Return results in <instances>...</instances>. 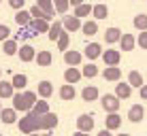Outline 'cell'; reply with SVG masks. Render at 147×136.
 Wrapping results in <instances>:
<instances>
[{
	"label": "cell",
	"mask_w": 147,
	"mask_h": 136,
	"mask_svg": "<svg viewBox=\"0 0 147 136\" xmlns=\"http://www.w3.org/2000/svg\"><path fill=\"white\" fill-rule=\"evenodd\" d=\"M24 4H26V2H24V0H11V2H9V7H11V9H15V11H24Z\"/></svg>",
	"instance_id": "41"
},
{
	"label": "cell",
	"mask_w": 147,
	"mask_h": 136,
	"mask_svg": "<svg viewBox=\"0 0 147 136\" xmlns=\"http://www.w3.org/2000/svg\"><path fill=\"white\" fill-rule=\"evenodd\" d=\"M128 85L130 87H143L145 81H143V74L139 72V70H130V74H128Z\"/></svg>",
	"instance_id": "19"
},
{
	"label": "cell",
	"mask_w": 147,
	"mask_h": 136,
	"mask_svg": "<svg viewBox=\"0 0 147 136\" xmlns=\"http://www.w3.org/2000/svg\"><path fill=\"white\" fill-rule=\"evenodd\" d=\"M96 136H113V134H111V132H109V130H100V132H98V134H96Z\"/></svg>",
	"instance_id": "43"
},
{
	"label": "cell",
	"mask_w": 147,
	"mask_h": 136,
	"mask_svg": "<svg viewBox=\"0 0 147 136\" xmlns=\"http://www.w3.org/2000/svg\"><path fill=\"white\" fill-rule=\"evenodd\" d=\"M143 117H145V109H143V104H132L128 111V119L132 123H139V121H143Z\"/></svg>",
	"instance_id": "11"
},
{
	"label": "cell",
	"mask_w": 147,
	"mask_h": 136,
	"mask_svg": "<svg viewBox=\"0 0 147 136\" xmlns=\"http://www.w3.org/2000/svg\"><path fill=\"white\" fill-rule=\"evenodd\" d=\"M94 115H90V113H83V115H79L77 117V132H85V134H90L94 130Z\"/></svg>",
	"instance_id": "4"
},
{
	"label": "cell",
	"mask_w": 147,
	"mask_h": 136,
	"mask_svg": "<svg viewBox=\"0 0 147 136\" xmlns=\"http://www.w3.org/2000/svg\"><path fill=\"white\" fill-rule=\"evenodd\" d=\"M92 15H94V19H107L109 17V7L102 4V2H96L94 9H92Z\"/></svg>",
	"instance_id": "21"
},
{
	"label": "cell",
	"mask_w": 147,
	"mask_h": 136,
	"mask_svg": "<svg viewBox=\"0 0 147 136\" xmlns=\"http://www.w3.org/2000/svg\"><path fill=\"white\" fill-rule=\"evenodd\" d=\"M0 136H4V134H0Z\"/></svg>",
	"instance_id": "50"
},
{
	"label": "cell",
	"mask_w": 147,
	"mask_h": 136,
	"mask_svg": "<svg viewBox=\"0 0 147 136\" xmlns=\"http://www.w3.org/2000/svg\"><path fill=\"white\" fill-rule=\"evenodd\" d=\"M68 7H70V0H55V2H53V9L58 13H62V15L68 11Z\"/></svg>",
	"instance_id": "37"
},
{
	"label": "cell",
	"mask_w": 147,
	"mask_h": 136,
	"mask_svg": "<svg viewBox=\"0 0 147 136\" xmlns=\"http://www.w3.org/2000/svg\"><path fill=\"white\" fill-rule=\"evenodd\" d=\"M81 60H83V53L75 51V49H68L64 53V64H68V68H77L81 64Z\"/></svg>",
	"instance_id": "8"
},
{
	"label": "cell",
	"mask_w": 147,
	"mask_h": 136,
	"mask_svg": "<svg viewBox=\"0 0 147 136\" xmlns=\"http://www.w3.org/2000/svg\"><path fill=\"white\" fill-rule=\"evenodd\" d=\"M43 136H55V134H43Z\"/></svg>",
	"instance_id": "46"
},
{
	"label": "cell",
	"mask_w": 147,
	"mask_h": 136,
	"mask_svg": "<svg viewBox=\"0 0 147 136\" xmlns=\"http://www.w3.org/2000/svg\"><path fill=\"white\" fill-rule=\"evenodd\" d=\"M0 121L2 123H15L17 121V111L15 109H2V113H0Z\"/></svg>",
	"instance_id": "23"
},
{
	"label": "cell",
	"mask_w": 147,
	"mask_h": 136,
	"mask_svg": "<svg viewBox=\"0 0 147 136\" xmlns=\"http://www.w3.org/2000/svg\"><path fill=\"white\" fill-rule=\"evenodd\" d=\"M36 94L34 92H17L13 96V109L15 111H22V113H32L34 104H36Z\"/></svg>",
	"instance_id": "1"
},
{
	"label": "cell",
	"mask_w": 147,
	"mask_h": 136,
	"mask_svg": "<svg viewBox=\"0 0 147 136\" xmlns=\"http://www.w3.org/2000/svg\"><path fill=\"white\" fill-rule=\"evenodd\" d=\"M17 125H19V132L22 134H34V132H38L40 130V117L38 115H34V113H26L22 119L17 121Z\"/></svg>",
	"instance_id": "2"
},
{
	"label": "cell",
	"mask_w": 147,
	"mask_h": 136,
	"mask_svg": "<svg viewBox=\"0 0 147 136\" xmlns=\"http://www.w3.org/2000/svg\"><path fill=\"white\" fill-rule=\"evenodd\" d=\"M119 45H121V49H124V51H132L134 45H136V38L132 36V34H124V36H121V41H119Z\"/></svg>",
	"instance_id": "30"
},
{
	"label": "cell",
	"mask_w": 147,
	"mask_h": 136,
	"mask_svg": "<svg viewBox=\"0 0 147 136\" xmlns=\"http://www.w3.org/2000/svg\"><path fill=\"white\" fill-rule=\"evenodd\" d=\"M81 74H83L85 79H94L96 74H98V66H94V64L90 62L88 66H83V68H81Z\"/></svg>",
	"instance_id": "34"
},
{
	"label": "cell",
	"mask_w": 147,
	"mask_h": 136,
	"mask_svg": "<svg viewBox=\"0 0 147 136\" xmlns=\"http://www.w3.org/2000/svg\"><path fill=\"white\" fill-rule=\"evenodd\" d=\"M30 136H43V134H30Z\"/></svg>",
	"instance_id": "45"
},
{
	"label": "cell",
	"mask_w": 147,
	"mask_h": 136,
	"mask_svg": "<svg viewBox=\"0 0 147 136\" xmlns=\"http://www.w3.org/2000/svg\"><path fill=\"white\" fill-rule=\"evenodd\" d=\"M9 36H11V28H9L7 23H0V41L7 43V41H9Z\"/></svg>",
	"instance_id": "39"
},
{
	"label": "cell",
	"mask_w": 147,
	"mask_h": 136,
	"mask_svg": "<svg viewBox=\"0 0 147 136\" xmlns=\"http://www.w3.org/2000/svg\"><path fill=\"white\" fill-rule=\"evenodd\" d=\"M68 43H70V36H68V32H64L62 36H60V41H58V49L66 53L68 51Z\"/></svg>",
	"instance_id": "38"
},
{
	"label": "cell",
	"mask_w": 147,
	"mask_h": 136,
	"mask_svg": "<svg viewBox=\"0 0 147 136\" xmlns=\"http://www.w3.org/2000/svg\"><path fill=\"white\" fill-rule=\"evenodd\" d=\"M130 94H132V87L128 85V81H126V83H117V87H115V96H117L119 100L130 98Z\"/></svg>",
	"instance_id": "25"
},
{
	"label": "cell",
	"mask_w": 147,
	"mask_h": 136,
	"mask_svg": "<svg viewBox=\"0 0 147 136\" xmlns=\"http://www.w3.org/2000/svg\"><path fill=\"white\" fill-rule=\"evenodd\" d=\"M81 70L79 68H66L64 70V81H66V85H75V83H79L81 81Z\"/></svg>",
	"instance_id": "13"
},
{
	"label": "cell",
	"mask_w": 147,
	"mask_h": 136,
	"mask_svg": "<svg viewBox=\"0 0 147 136\" xmlns=\"http://www.w3.org/2000/svg\"><path fill=\"white\" fill-rule=\"evenodd\" d=\"M136 45H139L141 49H147V32H141L139 38H136Z\"/></svg>",
	"instance_id": "40"
},
{
	"label": "cell",
	"mask_w": 147,
	"mask_h": 136,
	"mask_svg": "<svg viewBox=\"0 0 147 136\" xmlns=\"http://www.w3.org/2000/svg\"><path fill=\"white\" fill-rule=\"evenodd\" d=\"M132 23H134V28H136V30H141V32H147V15H143V13L134 15Z\"/></svg>",
	"instance_id": "31"
},
{
	"label": "cell",
	"mask_w": 147,
	"mask_h": 136,
	"mask_svg": "<svg viewBox=\"0 0 147 136\" xmlns=\"http://www.w3.org/2000/svg\"><path fill=\"white\" fill-rule=\"evenodd\" d=\"M58 128V115L55 113H47L40 117V130H45V132H51V130Z\"/></svg>",
	"instance_id": "5"
},
{
	"label": "cell",
	"mask_w": 147,
	"mask_h": 136,
	"mask_svg": "<svg viewBox=\"0 0 147 136\" xmlns=\"http://www.w3.org/2000/svg\"><path fill=\"white\" fill-rule=\"evenodd\" d=\"M0 123H2V121H0Z\"/></svg>",
	"instance_id": "51"
},
{
	"label": "cell",
	"mask_w": 147,
	"mask_h": 136,
	"mask_svg": "<svg viewBox=\"0 0 147 136\" xmlns=\"http://www.w3.org/2000/svg\"><path fill=\"white\" fill-rule=\"evenodd\" d=\"M92 9H94V4H88V2H83L81 7H77L75 9V17L77 19H83V17H88V15H92Z\"/></svg>",
	"instance_id": "27"
},
{
	"label": "cell",
	"mask_w": 147,
	"mask_h": 136,
	"mask_svg": "<svg viewBox=\"0 0 147 136\" xmlns=\"http://www.w3.org/2000/svg\"><path fill=\"white\" fill-rule=\"evenodd\" d=\"M51 94H53V85H51V81H40V83H38V96H40L43 100H47Z\"/></svg>",
	"instance_id": "26"
},
{
	"label": "cell",
	"mask_w": 147,
	"mask_h": 136,
	"mask_svg": "<svg viewBox=\"0 0 147 136\" xmlns=\"http://www.w3.org/2000/svg\"><path fill=\"white\" fill-rule=\"evenodd\" d=\"M121 30L119 28H107V32H105V43L107 45H113V43H119L121 41Z\"/></svg>",
	"instance_id": "15"
},
{
	"label": "cell",
	"mask_w": 147,
	"mask_h": 136,
	"mask_svg": "<svg viewBox=\"0 0 147 136\" xmlns=\"http://www.w3.org/2000/svg\"><path fill=\"white\" fill-rule=\"evenodd\" d=\"M32 113H34V115H38V117H43V115H47V113H49V104H47V100H38V102L34 104Z\"/></svg>",
	"instance_id": "32"
},
{
	"label": "cell",
	"mask_w": 147,
	"mask_h": 136,
	"mask_svg": "<svg viewBox=\"0 0 147 136\" xmlns=\"http://www.w3.org/2000/svg\"><path fill=\"white\" fill-rule=\"evenodd\" d=\"M0 77H2V68H0Z\"/></svg>",
	"instance_id": "49"
},
{
	"label": "cell",
	"mask_w": 147,
	"mask_h": 136,
	"mask_svg": "<svg viewBox=\"0 0 147 136\" xmlns=\"http://www.w3.org/2000/svg\"><path fill=\"white\" fill-rule=\"evenodd\" d=\"M62 34H64V26H62V21H53V23H51V28H49V34H47L49 41H51V43H58Z\"/></svg>",
	"instance_id": "14"
},
{
	"label": "cell",
	"mask_w": 147,
	"mask_h": 136,
	"mask_svg": "<svg viewBox=\"0 0 147 136\" xmlns=\"http://www.w3.org/2000/svg\"><path fill=\"white\" fill-rule=\"evenodd\" d=\"M34 62L38 64V66H51V62H53V55H51V51H38L36 53V60Z\"/></svg>",
	"instance_id": "24"
},
{
	"label": "cell",
	"mask_w": 147,
	"mask_h": 136,
	"mask_svg": "<svg viewBox=\"0 0 147 136\" xmlns=\"http://www.w3.org/2000/svg\"><path fill=\"white\" fill-rule=\"evenodd\" d=\"M62 26H64V32H77V30L83 28V23H81V19H77L75 15H66V17L62 19Z\"/></svg>",
	"instance_id": "7"
},
{
	"label": "cell",
	"mask_w": 147,
	"mask_h": 136,
	"mask_svg": "<svg viewBox=\"0 0 147 136\" xmlns=\"http://www.w3.org/2000/svg\"><path fill=\"white\" fill-rule=\"evenodd\" d=\"M102 47H100L98 43H90V45H85V51L83 55L90 60V62H94V60H98V58H102Z\"/></svg>",
	"instance_id": "6"
},
{
	"label": "cell",
	"mask_w": 147,
	"mask_h": 136,
	"mask_svg": "<svg viewBox=\"0 0 147 136\" xmlns=\"http://www.w3.org/2000/svg\"><path fill=\"white\" fill-rule=\"evenodd\" d=\"M0 113H2V102H0Z\"/></svg>",
	"instance_id": "48"
},
{
	"label": "cell",
	"mask_w": 147,
	"mask_h": 136,
	"mask_svg": "<svg viewBox=\"0 0 147 136\" xmlns=\"http://www.w3.org/2000/svg\"><path fill=\"white\" fill-rule=\"evenodd\" d=\"M28 28L32 30L34 36H38V34H43V32H47V34H49V28H51V23L45 21V19H32V23H30Z\"/></svg>",
	"instance_id": "9"
},
{
	"label": "cell",
	"mask_w": 147,
	"mask_h": 136,
	"mask_svg": "<svg viewBox=\"0 0 147 136\" xmlns=\"http://www.w3.org/2000/svg\"><path fill=\"white\" fill-rule=\"evenodd\" d=\"M17 55H19L22 62H32V60H36V49H34L32 45H22Z\"/></svg>",
	"instance_id": "10"
},
{
	"label": "cell",
	"mask_w": 147,
	"mask_h": 136,
	"mask_svg": "<svg viewBox=\"0 0 147 136\" xmlns=\"http://www.w3.org/2000/svg\"><path fill=\"white\" fill-rule=\"evenodd\" d=\"M73 136H90V134H85V132H75Z\"/></svg>",
	"instance_id": "44"
},
{
	"label": "cell",
	"mask_w": 147,
	"mask_h": 136,
	"mask_svg": "<svg viewBox=\"0 0 147 136\" xmlns=\"http://www.w3.org/2000/svg\"><path fill=\"white\" fill-rule=\"evenodd\" d=\"M102 77H105V81H119L121 79V70H119V66H107L102 70Z\"/></svg>",
	"instance_id": "16"
},
{
	"label": "cell",
	"mask_w": 147,
	"mask_h": 136,
	"mask_svg": "<svg viewBox=\"0 0 147 136\" xmlns=\"http://www.w3.org/2000/svg\"><path fill=\"white\" fill-rule=\"evenodd\" d=\"M119 125H121V115L117 113H113V115H107L105 117V130H119Z\"/></svg>",
	"instance_id": "17"
},
{
	"label": "cell",
	"mask_w": 147,
	"mask_h": 136,
	"mask_svg": "<svg viewBox=\"0 0 147 136\" xmlns=\"http://www.w3.org/2000/svg\"><path fill=\"white\" fill-rule=\"evenodd\" d=\"M36 7H38L43 13H47V15H51V17H53V11H55V9H53V2H49V0H38Z\"/></svg>",
	"instance_id": "36"
},
{
	"label": "cell",
	"mask_w": 147,
	"mask_h": 136,
	"mask_svg": "<svg viewBox=\"0 0 147 136\" xmlns=\"http://www.w3.org/2000/svg\"><path fill=\"white\" fill-rule=\"evenodd\" d=\"M13 96H15V87H13V83L11 81H0V98H11L13 100Z\"/></svg>",
	"instance_id": "22"
},
{
	"label": "cell",
	"mask_w": 147,
	"mask_h": 136,
	"mask_svg": "<svg viewBox=\"0 0 147 136\" xmlns=\"http://www.w3.org/2000/svg\"><path fill=\"white\" fill-rule=\"evenodd\" d=\"M81 32H83L85 36H94V34L98 32V23H96V21H90V19H88V21H83Z\"/></svg>",
	"instance_id": "33"
},
{
	"label": "cell",
	"mask_w": 147,
	"mask_h": 136,
	"mask_svg": "<svg viewBox=\"0 0 147 136\" xmlns=\"http://www.w3.org/2000/svg\"><path fill=\"white\" fill-rule=\"evenodd\" d=\"M2 51L7 53V55H15V53H19V45L15 38H9L7 43H2Z\"/></svg>",
	"instance_id": "29"
},
{
	"label": "cell",
	"mask_w": 147,
	"mask_h": 136,
	"mask_svg": "<svg viewBox=\"0 0 147 136\" xmlns=\"http://www.w3.org/2000/svg\"><path fill=\"white\" fill-rule=\"evenodd\" d=\"M11 83H13V87H15V89H24V87L28 85V77H26V74H15Z\"/></svg>",
	"instance_id": "35"
},
{
	"label": "cell",
	"mask_w": 147,
	"mask_h": 136,
	"mask_svg": "<svg viewBox=\"0 0 147 136\" xmlns=\"http://www.w3.org/2000/svg\"><path fill=\"white\" fill-rule=\"evenodd\" d=\"M102 60L107 66H117L119 60H121V53L117 51V49H107V51L102 53Z\"/></svg>",
	"instance_id": "12"
},
{
	"label": "cell",
	"mask_w": 147,
	"mask_h": 136,
	"mask_svg": "<svg viewBox=\"0 0 147 136\" xmlns=\"http://www.w3.org/2000/svg\"><path fill=\"white\" fill-rule=\"evenodd\" d=\"M98 87H94V85H88V87L81 89V98H83V102H94V100H98Z\"/></svg>",
	"instance_id": "18"
},
{
	"label": "cell",
	"mask_w": 147,
	"mask_h": 136,
	"mask_svg": "<svg viewBox=\"0 0 147 136\" xmlns=\"http://www.w3.org/2000/svg\"><path fill=\"white\" fill-rule=\"evenodd\" d=\"M100 104H102V109L107 111L109 115H113V113H117V111H119V104L121 102H119V98L115 94H105L102 98H100Z\"/></svg>",
	"instance_id": "3"
},
{
	"label": "cell",
	"mask_w": 147,
	"mask_h": 136,
	"mask_svg": "<svg viewBox=\"0 0 147 136\" xmlns=\"http://www.w3.org/2000/svg\"><path fill=\"white\" fill-rule=\"evenodd\" d=\"M15 21H17L19 28H28L32 23V15H30V11H19L15 13Z\"/></svg>",
	"instance_id": "20"
},
{
	"label": "cell",
	"mask_w": 147,
	"mask_h": 136,
	"mask_svg": "<svg viewBox=\"0 0 147 136\" xmlns=\"http://www.w3.org/2000/svg\"><path fill=\"white\" fill-rule=\"evenodd\" d=\"M139 94H141V100H147V85H143V87L139 89Z\"/></svg>",
	"instance_id": "42"
},
{
	"label": "cell",
	"mask_w": 147,
	"mask_h": 136,
	"mask_svg": "<svg viewBox=\"0 0 147 136\" xmlns=\"http://www.w3.org/2000/svg\"><path fill=\"white\" fill-rule=\"evenodd\" d=\"M117 136H130V134H117Z\"/></svg>",
	"instance_id": "47"
},
{
	"label": "cell",
	"mask_w": 147,
	"mask_h": 136,
	"mask_svg": "<svg viewBox=\"0 0 147 136\" xmlns=\"http://www.w3.org/2000/svg\"><path fill=\"white\" fill-rule=\"evenodd\" d=\"M75 96H77L75 85H66V83H64L62 87H60V98H62V100H75Z\"/></svg>",
	"instance_id": "28"
}]
</instances>
